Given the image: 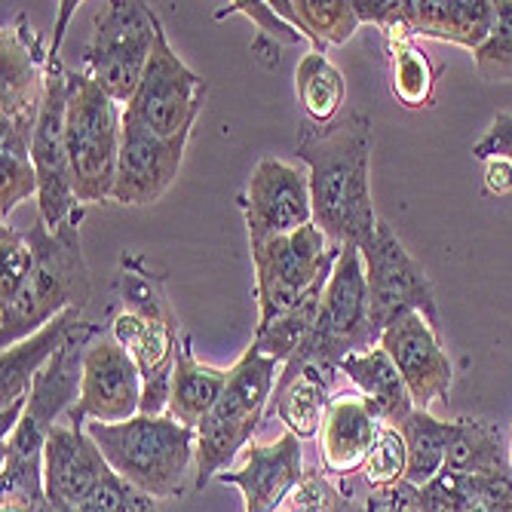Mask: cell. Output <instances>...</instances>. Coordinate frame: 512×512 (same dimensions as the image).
Here are the masks:
<instances>
[{
  "label": "cell",
  "mask_w": 512,
  "mask_h": 512,
  "mask_svg": "<svg viewBox=\"0 0 512 512\" xmlns=\"http://www.w3.org/2000/svg\"><path fill=\"white\" fill-rule=\"evenodd\" d=\"M476 71L488 83L512 80V0L497 4V19L488 40L473 53Z\"/></svg>",
  "instance_id": "35"
},
{
  "label": "cell",
  "mask_w": 512,
  "mask_h": 512,
  "mask_svg": "<svg viewBox=\"0 0 512 512\" xmlns=\"http://www.w3.org/2000/svg\"><path fill=\"white\" fill-rule=\"evenodd\" d=\"M381 347V335L368 313V283L359 246H341L329 286L322 292V307L310 338L286 365H319L338 371V362L356 353Z\"/></svg>",
  "instance_id": "9"
},
{
  "label": "cell",
  "mask_w": 512,
  "mask_h": 512,
  "mask_svg": "<svg viewBox=\"0 0 512 512\" xmlns=\"http://www.w3.org/2000/svg\"><path fill=\"white\" fill-rule=\"evenodd\" d=\"M470 494L485 512H512V470L491 476H467Z\"/></svg>",
  "instance_id": "40"
},
{
  "label": "cell",
  "mask_w": 512,
  "mask_h": 512,
  "mask_svg": "<svg viewBox=\"0 0 512 512\" xmlns=\"http://www.w3.org/2000/svg\"><path fill=\"white\" fill-rule=\"evenodd\" d=\"M473 512H485V509H479V506H476V509H473Z\"/></svg>",
  "instance_id": "46"
},
{
  "label": "cell",
  "mask_w": 512,
  "mask_h": 512,
  "mask_svg": "<svg viewBox=\"0 0 512 512\" xmlns=\"http://www.w3.org/2000/svg\"><path fill=\"white\" fill-rule=\"evenodd\" d=\"M295 92L310 126H329L341 114L347 86H344V74L329 62V56L307 53L295 71Z\"/></svg>",
  "instance_id": "30"
},
{
  "label": "cell",
  "mask_w": 512,
  "mask_h": 512,
  "mask_svg": "<svg viewBox=\"0 0 512 512\" xmlns=\"http://www.w3.org/2000/svg\"><path fill=\"white\" fill-rule=\"evenodd\" d=\"M249 249L255 264L258 332L301 307L310 295L325 292L341 252L316 224Z\"/></svg>",
  "instance_id": "7"
},
{
  "label": "cell",
  "mask_w": 512,
  "mask_h": 512,
  "mask_svg": "<svg viewBox=\"0 0 512 512\" xmlns=\"http://www.w3.org/2000/svg\"><path fill=\"white\" fill-rule=\"evenodd\" d=\"M301 439L283 433L276 442H252L240 470H224L218 482L237 485L246 500V512H279L301 485Z\"/></svg>",
  "instance_id": "20"
},
{
  "label": "cell",
  "mask_w": 512,
  "mask_h": 512,
  "mask_svg": "<svg viewBox=\"0 0 512 512\" xmlns=\"http://www.w3.org/2000/svg\"><path fill=\"white\" fill-rule=\"evenodd\" d=\"M252 56L270 71V68H276L279 65V43H273V40H267V37H261L258 34V40L252 43Z\"/></svg>",
  "instance_id": "43"
},
{
  "label": "cell",
  "mask_w": 512,
  "mask_h": 512,
  "mask_svg": "<svg viewBox=\"0 0 512 512\" xmlns=\"http://www.w3.org/2000/svg\"><path fill=\"white\" fill-rule=\"evenodd\" d=\"M74 0H65L56 22V40L46 59V92L43 108L31 138V157L37 172V218L59 230L65 221L86 215V206L77 203L71 169H68V145H65V114H68V68L59 59V46L65 37V25L74 13Z\"/></svg>",
  "instance_id": "8"
},
{
  "label": "cell",
  "mask_w": 512,
  "mask_h": 512,
  "mask_svg": "<svg viewBox=\"0 0 512 512\" xmlns=\"http://www.w3.org/2000/svg\"><path fill=\"white\" fill-rule=\"evenodd\" d=\"M206 92H209L206 80L175 56L166 28L160 22L145 77L138 83L132 102L123 108V114L148 126L154 135L166 138V142L188 145L191 132L203 114Z\"/></svg>",
  "instance_id": "11"
},
{
  "label": "cell",
  "mask_w": 512,
  "mask_h": 512,
  "mask_svg": "<svg viewBox=\"0 0 512 512\" xmlns=\"http://www.w3.org/2000/svg\"><path fill=\"white\" fill-rule=\"evenodd\" d=\"M240 206L246 215L249 246H261L273 237H289L313 224L310 175H301L295 166L276 157H264L252 169Z\"/></svg>",
  "instance_id": "13"
},
{
  "label": "cell",
  "mask_w": 512,
  "mask_h": 512,
  "mask_svg": "<svg viewBox=\"0 0 512 512\" xmlns=\"http://www.w3.org/2000/svg\"><path fill=\"white\" fill-rule=\"evenodd\" d=\"M80 221L83 215L65 221L59 230H50L40 218L34 221L28 234L34 267L22 289L7 304H0V347L4 350L37 335L56 316L89 304L92 283L80 249Z\"/></svg>",
  "instance_id": "3"
},
{
  "label": "cell",
  "mask_w": 512,
  "mask_h": 512,
  "mask_svg": "<svg viewBox=\"0 0 512 512\" xmlns=\"http://www.w3.org/2000/svg\"><path fill=\"white\" fill-rule=\"evenodd\" d=\"M46 512H74L71 506H62V503H50L46 500Z\"/></svg>",
  "instance_id": "44"
},
{
  "label": "cell",
  "mask_w": 512,
  "mask_h": 512,
  "mask_svg": "<svg viewBox=\"0 0 512 512\" xmlns=\"http://www.w3.org/2000/svg\"><path fill=\"white\" fill-rule=\"evenodd\" d=\"M74 512H157L154 497L145 491H138L126 479H120L114 470L99 482V488L92 491Z\"/></svg>",
  "instance_id": "36"
},
{
  "label": "cell",
  "mask_w": 512,
  "mask_h": 512,
  "mask_svg": "<svg viewBox=\"0 0 512 512\" xmlns=\"http://www.w3.org/2000/svg\"><path fill=\"white\" fill-rule=\"evenodd\" d=\"M390 59V89L399 105L408 111H421L436 105V77L439 68L414 40H387L384 43Z\"/></svg>",
  "instance_id": "31"
},
{
  "label": "cell",
  "mask_w": 512,
  "mask_h": 512,
  "mask_svg": "<svg viewBox=\"0 0 512 512\" xmlns=\"http://www.w3.org/2000/svg\"><path fill=\"white\" fill-rule=\"evenodd\" d=\"M77 408L86 421L102 424H126L142 411V375L114 335H102L86 350Z\"/></svg>",
  "instance_id": "17"
},
{
  "label": "cell",
  "mask_w": 512,
  "mask_h": 512,
  "mask_svg": "<svg viewBox=\"0 0 512 512\" xmlns=\"http://www.w3.org/2000/svg\"><path fill=\"white\" fill-rule=\"evenodd\" d=\"M381 347L396 362L414 399V408L430 411L433 402L448 399L454 368L439 344L436 325L424 313H408L381 335Z\"/></svg>",
  "instance_id": "18"
},
{
  "label": "cell",
  "mask_w": 512,
  "mask_h": 512,
  "mask_svg": "<svg viewBox=\"0 0 512 512\" xmlns=\"http://www.w3.org/2000/svg\"><path fill=\"white\" fill-rule=\"evenodd\" d=\"M396 430L402 433L405 448H408L405 482L408 485H427L430 479H436L445 470V454H448V445H451L454 421L442 424L430 411L414 408Z\"/></svg>",
  "instance_id": "29"
},
{
  "label": "cell",
  "mask_w": 512,
  "mask_h": 512,
  "mask_svg": "<svg viewBox=\"0 0 512 512\" xmlns=\"http://www.w3.org/2000/svg\"><path fill=\"white\" fill-rule=\"evenodd\" d=\"M473 157L488 160H509L512 163V114H497L491 129L473 145Z\"/></svg>",
  "instance_id": "41"
},
{
  "label": "cell",
  "mask_w": 512,
  "mask_h": 512,
  "mask_svg": "<svg viewBox=\"0 0 512 512\" xmlns=\"http://www.w3.org/2000/svg\"><path fill=\"white\" fill-rule=\"evenodd\" d=\"M279 368L283 362L264 356L255 344L230 368L221 399L197 427L194 491H203L212 479H218L227 470V463L255 442L264 405L273 396L279 375H283Z\"/></svg>",
  "instance_id": "5"
},
{
  "label": "cell",
  "mask_w": 512,
  "mask_h": 512,
  "mask_svg": "<svg viewBox=\"0 0 512 512\" xmlns=\"http://www.w3.org/2000/svg\"><path fill=\"white\" fill-rule=\"evenodd\" d=\"M46 59L40 37L19 13L13 25L0 31V132H19L34 138V126L46 92Z\"/></svg>",
  "instance_id": "14"
},
{
  "label": "cell",
  "mask_w": 512,
  "mask_h": 512,
  "mask_svg": "<svg viewBox=\"0 0 512 512\" xmlns=\"http://www.w3.org/2000/svg\"><path fill=\"white\" fill-rule=\"evenodd\" d=\"M509 467H512V439H509Z\"/></svg>",
  "instance_id": "45"
},
{
  "label": "cell",
  "mask_w": 512,
  "mask_h": 512,
  "mask_svg": "<svg viewBox=\"0 0 512 512\" xmlns=\"http://www.w3.org/2000/svg\"><path fill=\"white\" fill-rule=\"evenodd\" d=\"M160 19L142 0H111L96 16V31L83 50V74L111 102L126 108L145 77Z\"/></svg>",
  "instance_id": "10"
},
{
  "label": "cell",
  "mask_w": 512,
  "mask_h": 512,
  "mask_svg": "<svg viewBox=\"0 0 512 512\" xmlns=\"http://www.w3.org/2000/svg\"><path fill=\"white\" fill-rule=\"evenodd\" d=\"M102 338V325L96 322H83L77 319L65 341L59 344V350L50 356L37 378L31 384V396H28V408L22 417L50 433L59 417L68 414L77 402H80V384H83V362H86V350Z\"/></svg>",
  "instance_id": "19"
},
{
  "label": "cell",
  "mask_w": 512,
  "mask_h": 512,
  "mask_svg": "<svg viewBox=\"0 0 512 512\" xmlns=\"http://www.w3.org/2000/svg\"><path fill=\"white\" fill-rule=\"evenodd\" d=\"M497 19L491 0H402V31L408 40L433 37L479 50Z\"/></svg>",
  "instance_id": "23"
},
{
  "label": "cell",
  "mask_w": 512,
  "mask_h": 512,
  "mask_svg": "<svg viewBox=\"0 0 512 512\" xmlns=\"http://www.w3.org/2000/svg\"><path fill=\"white\" fill-rule=\"evenodd\" d=\"M227 378L230 371L203 365L194 356V338L188 332H181L175 375H172V396H169V417H175L188 430H197L203 424V417L221 399Z\"/></svg>",
  "instance_id": "26"
},
{
  "label": "cell",
  "mask_w": 512,
  "mask_h": 512,
  "mask_svg": "<svg viewBox=\"0 0 512 512\" xmlns=\"http://www.w3.org/2000/svg\"><path fill=\"white\" fill-rule=\"evenodd\" d=\"M181 142H166L148 126L123 114L120 126V157L111 200L120 206H151L178 178L184 160Z\"/></svg>",
  "instance_id": "16"
},
{
  "label": "cell",
  "mask_w": 512,
  "mask_h": 512,
  "mask_svg": "<svg viewBox=\"0 0 512 512\" xmlns=\"http://www.w3.org/2000/svg\"><path fill=\"white\" fill-rule=\"evenodd\" d=\"M362 473H365L368 488H375V494H387V491H393L396 485L405 482L408 448H405V439H402V433L396 427H390V424L378 427L375 445H371V454L365 460Z\"/></svg>",
  "instance_id": "34"
},
{
  "label": "cell",
  "mask_w": 512,
  "mask_h": 512,
  "mask_svg": "<svg viewBox=\"0 0 512 512\" xmlns=\"http://www.w3.org/2000/svg\"><path fill=\"white\" fill-rule=\"evenodd\" d=\"M77 319L80 310H68L56 316L50 325H43L37 335L4 350V359H0V439H7L19 427L37 371L50 362V356L59 350V344L65 341L68 329Z\"/></svg>",
  "instance_id": "21"
},
{
  "label": "cell",
  "mask_w": 512,
  "mask_h": 512,
  "mask_svg": "<svg viewBox=\"0 0 512 512\" xmlns=\"http://www.w3.org/2000/svg\"><path fill=\"white\" fill-rule=\"evenodd\" d=\"M371 151L375 132L359 111L329 126H304L298 135V157L310 169L313 224L335 246H365L381 224L371 200Z\"/></svg>",
  "instance_id": "1"
},
{
  "label": "cell",
  "mask_w": 512,
  "mask_h": 512,
  "mask_svg": "<svg viewBox=\"0 0 512 512\" xmlns=\"http://www.w3.org/2000/svg\"><path fill=\"white\" fill-rule=\"evenodd\" d=\"M387 500L393 506V512H473L476 500L470 494V479L463 473H451L442 470L436 479H430L427 485H396L393 491H387Z\"/></svg>",
  "instance_id": "32"
},
{
  "label": "cell",
  "mask_w": 512,
  "mask_h": 512,
  "mask_svg": "<svg viewBox=\"0 0 512 512\" xmlns=\"http://www.w3.org/2000/svg\"><path fill=\"white\" fill-rule=\"evenodd\" d=\"M378 427L381 424L371 417L365 399L356 390L332 396L319 427L322 467L341 479L365 470V460L371 454V445H375Z\"/></svg>",
  "instance_id": "22"
},
{
  "label": "cell",
  "mask_w": 512,
  "mask_h": 512,
  "mask_svg": "<svg viewBox=\"0 0 512 512\" xmlns=\"http://www.w3.org/2000/svg\"><path fill=\"white\" fill-rule=\"evenodd\" d=\"M123 310L111 322L114 341L132 353L142 375V411L148 417L169 414L172 375L178 359V316L166 295V279L135 252L120 255Z\"/></svg>",
  "instance_id": "2"
},
{
  "label": "cell",
  "mask_w": 512,
  "mask_h": 512,
  "mask_svg": "<svg viewBox=\"0 0 512 512\" xmlns=\"http://www.w3.org/2000/svg\"><path fill=\"white\" fill-rule=\"evenodd\" d=\"M368 283V313L375 332L384 335L408 313H424L433 325H439L436 292L424 267L411 258L402 240L393 234L387 221L378 224L375 237L359 246Z\"/></svg>",
  "instance_id": "12"
},
{
  "label": "cell",
  "mask_w": 512,
  "mask_h": 512,
  "mask_svg": "<svg viewBox=\"0 0 512 512\" xmlns=\"http://www.w3.org/2000/svg\"><path fill=\"white\" fill-rule=\"evenodd\" d=\"M227 16H249L258 25L261 37L273 43H286V46L301 43V31L289 25L286 19H279L270 4H249V0H240V4H227L224 10L215 13V19H227Z\"/></svg>",
  "instance_id": "38"
},
{
  "label": "cell",
  "mask_w": 512,
  "mask_h": 512,
  "mask_svg": "<svg viewBox=\"0 0 512 512\" xmlns=\"http://www.w3.org/2000/svg\"><path fill=\"white\" fill-rule=\"evenodd\" d=\"M445 470L463 476H491L506 473L509 467V445L503 433L488 421H473V417H457L451 445L445 454Z\"/></svg>",
  "instance_id": "28"
},
{
  "label": "cell",
  "mask_w": 512,
  "mask_h": 512,
  "mask_svg": "<svg viewBox=\"0 0 512 512\" xmlns=\"http://www.w3.org/2000/svg\"><path fill=\"white\" fill-rule=\"evenodd\" d=\"M332 371L319 365H283V375L276 381V417L295 433L301 442L319 436L325 408L332 396Z\"/></svg>",
  "instance_id": "25"
},
{
  "label": "cell",
  "mask_w": 512,
  "mask_h": 512,
  "mask_svg": "<svg viewBox=\"0 0 512 512\" xmlns=\"http://www.w3.org/2000/svg\"><path fill=\"white\" fill-rule=\"evenodd\" d=\"M341 500V491L325 479L319 470H307L295 494L289 497L286 512H335Z\"/></svg>",
  "instance_id": "39"
},
{
  "label": "cell",
  "mask_w": 512,
  "mask_h": 512,
  "mask_svg": "<svg viewBox=\"0 0 512 512\" xmlns=\"http://www.w3.org/2000/svg\"><path fill=\"white\" fill-rule=\"evenodd\" d=\"M270 7L279 19L295 25L301 37L313 43L310 53L319 56H325L329 46L347 43L362 25L353 10V0H273Z\"/></svg>",
  "instance_id": "27"
},
{
  "label": "cell",
  "mask_w": 512,
  "mask_h": 512,
  "mask_svg": "<svg viewBox=\"0 0 512 512\" xmlns=\"http://www.w3.org/2000/svg\"><path fill=\"white\" fill-rule=\"evenodd\" d=\"M485 191L491 197H503L512 191V163L509 160H488L485 163Z\"/></svg>",
  "instance_id": "42"
},
{
  "label": "cell",
  "mask_w": 512,
  "mask_h": 512,
  "mask_svg": "<svg viewBox=\"0 0 512 512\" xmlns=\"http://www.w3.org/2000/svg\"><path fill=\"white\" fill-rule=\"evenodd\" d=\"M319 307H322V292L319 295H310L301 307H295L292 313H286L283 319H276L267 329L255 332V347L264 353V356H273L276 362H289L301 344L310 338L313 325H316V316H319Z\"/></svg>",
  "instance_id": "33"
},
{
  "label": "cell",
  "mask_w": 512,
  "mask_h": 512,
  "mask_svg": "<svg viewBox=\"0 0 512 512\" xmlns=\"http://www.w3.org/2000/svg\"><path fill=\"white\" fill-rule=\"evenodd\" d=\"M338 371L356 384V393L365 399L371 417H375L378 424L399 427L414 411V399L399 375L396 362L390 359V353L384 347L341 359Z\"/></svg>",
  "instance_id": "24"
},
{
  "label": "cell",
  "mask_w": 512,
  "mask_h": 512,
  "mask_svg": "<svg viewBox=\"0 0 512 512\" xmlns=\"http://www.w3.org/2000/svg\"><path fill=\"white\" fill-rule=\"evenodd\" d=\"M65 424H56L43 442V491L50 503L80 506L111 473V463L86 433V417L74 405Z\"/></svg>",
  "instance_id": "15"
},
{
  "label": "cell",
  "mask_w": 512,
  "mask_h": 512,
  "mask_svg": "<svg viewBox=\"0 0 512 512\" xmlns=\"http://www.w3.org/2000/svg\"><path fill=\"white\" fill-rule=\"evenodd\" d=\"M86 433L111 470L138 491L160 500L184 494V476L197 463V430H188L169 414H138L126 424L86 421Z\"/></svg>",
  "instance_id": "4"
},
{
  "label": "cell",
  "mask_w": 512,
  "mask_h": 512,
  "mask_svg": "<svg viewBox=\"0 0 512 512\" xmlns=\"http://www.w3.org/2000/svg\"><path fill=\"white\" fill-rule=\"evenodd\" d=\"M0 252H4V276H0V304H7L28 279L34 267V252L28 234H19L16 227L0 224Z\"/></svg>",
  "instance_id": "37"
},
{
  "label": "cell",
  "mask_w": 512,
  "mask_h": 512,
  "mask_svg": "<svg viewBox=\"0 0 512 512\" xmlns=\"http://www.w3.org/2000/svg\"><path fill=\"white\" fill-rule=\"evenodd\" d=\"M123 111L92 83L89 74L68 68V114L65 145L74 197L80 206L108 203L114 194L120 157Z\"/></svg>",
  "instance_id": "6"
}]
</instances>
